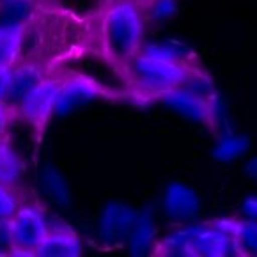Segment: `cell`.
Listing matches in <instances>:
<instances>
[{
    "label": "cell",
    "mask_w": 257,
    "mask_h": 257,
    "mask_svg": "<svg viewBox=\"0 0 257 257\" xmlns=\"http://www.w3.org/2000/svg\"><path fill=\"white\" fill-rule=\"evenodd\" d=\"M34 11V0H0V27H25Z\"/></svg>",
    "instance_id": "9c48e42d"
},
{
    "label": "cell",
    "mask_w": 257,
    "mask_h": 257,
    "mask_svg": "<svg viewBox=\"0 0 257 257\" xmlns=\"http://www.w3.org/2000/svg\"><path fill=\"white\" fill-rule=\"evenodd\" d=\"M146 20L142 6L132 0H113L105 9L99 25L101 52L110 64L124 69L142 48Z\"/></svg>",
    "instance_id": "6da1fadb"
},
{
    "label": "cell",
    "mask_w": 257,
    "mask_h": 257,
    "mask_svg": "<svg viewBox=\"0 0 257 257\" xmlns=\"http://www.w3.org/2000/svg\"><path fill=\"white\" fill-rule=\"evenodd\" d=\"M48 225L43 213L34 206H22L9 220L11 252L16 255H38L48 238Z\"/></svg>",
    "instance_id": "3957f363"
},
{
    "label": "cell",
    "mask_w": 257,
    "mask_h": 257,
    "mask_svg": "<svg viewBox=\"0 0 257 257\" xmlns=\"http://www.w3.org/2000/svg\"><path fill=\"white\" fill-rule=\"evenodd\" d=\"M6 126H8V110L4 106H0V140L4 137Z\"/></svg>",
    "instance_id": "5bb4252c"
},
{
    "label": "cell",
    "mask_w": 257,
    "mask_h": 257,
    "mask_svg": "<svg viewBox=\"0 0 257 257\" xmlns=\"http://www.w3.org/2000/svg\"><path fill=\"white\" fill-rule=\"evenodd\" d=\"M231 239L238 253L257 255V222H234Z\"/></svg>",
    "instance_id": "8fae6325"
},
{
    "label": "cell",
    "mask_w": 257,
    "mask_h": 257,
    "mask_svg": "<svg viewBox=\"0 0 257 257\" xmlns=\"http://www.w3.org/2000/svg\"><path fill=\"white\" fill-rule=\"evenodd\" d=\"M43 71L34 64H22L18 68H11V78H9V87L4 98L6 110H16L18 105L23 101L29 92L43 82Z\"/></svg>",
    "instance_id": "8992f818"
},
{
    "label": "cell",
    "mask_w": 257,
    "mask_h": 257,
    "mask_svg": "<svg viewBox=\"0 0 257 257\" xmlns=\"http://www.w3.org/2000/svg\"><path fill=\"white\" fill-rule=\"evenodd\" d=\"M25 27H0V68H13L22 50Z\"/></svg>",
    "instance_id": "30bf717a"
},
{
    "label": "cell",
    "mask_w": 257,
    "mask_h": 257,
    "mask_svg": "<svg viewBox=\"0 0 257 257\" xmlns=\"http://www.w3.org/2000/svg\"><path fill=\"white\" fill-rule=\"evenodd\" d=\"M128 82L149 98L169 96L188 82V69L183 62L156 53H139L124 66Z\"/></svg>",
    "instance_id": "7a4b0ae2"
},
{
    "label": "cell",
    "mask_w": 257,
    "mask_h": 257,
    "mask_svg": "<svg viewBox=\"0 0 257 257\" xmlns=\"http://www.w3.org/2000/svg\"><path fill=\"white\" fill-rule=\"evenodd\" d=\"M18 208V199L15 197L13 188L0 186V223L9 222Z\"/></svg>",
    "instance_id": "7c38bea8"
},
{
    "label": "cell",
    "mask_w": 257,
    "mask_h": 257,
    "mask_svg": "<svg viewBox=\"0 0 257 257\" xmlns=\"http://www.w3.org/2000/svg\"><path fill=\"white\" fill-rule=\"evenodd\" d=\"M132 2H135V4H139V6H146V4H151V2H155V0H132Z\"/></svg>",
    "instance_id": "9a60e30c"
},
{
    "label": "cell",
    "mask_w": 257,
    "mask_h": 257,
    "mask_svg": "<svg viewBox=\"0 0 257 257\" xmlns=\"http://www.w3.org/2000/svg\"><path fill=\"white\" fill-rule=\"evenodd\" d=\"M59 87H61V83L55 82V80H43L41 83H38L23 98V101L18 105L16 112L27 122H31L32 126L41 130L46 124V121L50 119V115L55 112Z\"/></svg>",
    "instance_id": "277c9868"
},
{
    "label": "cell",
    "mask_w": 257,
    "mask_h": 257,
    "mask_svg": "<svg viewBox=\"0 0 257 257\" xmlns=\"http://www.w3.org/2000/svg\"><path fill=\"white\" fill-rule=\"evenodd\" d=\"M101 85L89 80L85 76H75L69 78L68 82L61 83L59 92H57V103H55V112L66 113L71 110L78 108V106L85 105L96 96L101 94Z\"/></svg>",
    "instance_id": "5b68a950"
},
{
    "label": "cell",
    "mask_w": 257,
    "mask_h": 257,
    "mask_svg": "<svg viewBox=\"0 0 257 257\" xmlns=\"http://www.w3.org/2000/svg\"><path fill=\"white\" fill-rule=\"evenodd\" d=\"M23 160L8 140H0V186L15 188L23 178Z\"/></svg>",
    "instance_id": "ba28073f"
},
{
    "label": "cell",
    "mask_w": 257,
    "mask_h": 257,
    "mask_svg": "<svg viewBox=\"0 0 257 257\" xmlns=\"http://www.w3.org/2000/svg\"><path fill=\"white\" fill-rule=\"evenodd\" d=\"M9 78H11V68H0V106L4 103L6 92H8Z\"/></svg>",
    "instance_id": "4fadbf2b"
},
{
    "label": "cell",
    "mask_w": 257,
    "mask_h": 257,
    "mask_svg": "<svg viewBox=\"0 0 257 257\" xmlns=\"http://www.w3.org/2000/svg\"><path fill=\"white\" fill-rule=\"evenodd\" d=\"M82 253V245L76 234L69 229H57L50 231L46 241L39 248L38 255L45 257H76Z\"/></svg>",
    "instance_id": "52a82bcc"
}]
</instances>
